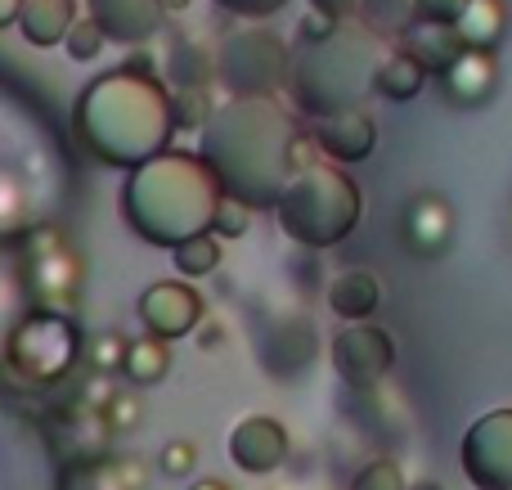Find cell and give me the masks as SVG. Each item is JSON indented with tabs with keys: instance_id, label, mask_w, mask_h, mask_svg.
Segmentation results:
<instances>
[{
	"instance_id": "cell-4",
	"label": "cell",
	"mask_w": 512,
	"mask_h": 490,
	"mask_svg": "<svg viewBox=\"0 0 512 490\" xmlns=\"http://www.w3.org/2000/svg\"><path fill=\"white\" fill-rule=\"evenodd\" d=\"M140 225L153 239H194L203 225H212L216 203H221V185L212 171H203L189 158H167L140 180Z\"/></svg>"
},
{
	"instance_id": "cell-6",
	"label": "cell",
	"mask_w": 512,
	"mask_h": 490,
	"mask_svg": "<svg viewBox=\"0 0 512 490\" xmlns=\"http://www.w3.org/2000/svg\"><path fill=\"white\" fill-rule=\"evenodd\" d=\"M463 477L477 490H512V410H490L463 432Z\"/></svg>"
},
{
	"instance_id": "cell-21",
	"label": "cell",
	"mask_w": 512,
	"mask_h": 490,
	"mask_svg": "<svg viewBox=\"0 0 512 490\" xmlns=\"http://www.w3.org/2000/svg\"><path fill=\"white\" fill-rule=\"evenodd\" d=\"M468 0H418V18L423 23H454Z\"/></svg>"
},
{
	"instance_id": "cell-16",
	"label": "cell",
	"mask_w": 512,
	"mask_h": 490,
	"mask_svg": "<svg viewBox=\"0 0 512 490\" xmlns=\"http://www.w3.org/2000/svg\"><path fill=\"white\" fill-rule=\"evenodd\" d=\"M423 86H427V72L418 68L405 50H387V59L378 63V77H373V90H378L382 99H391V104H405V99H414Z\"/></svg>"
},
{
	"instance_id": "cell-13",
	"label": "cell",
	"mask_w": 512,
	"mask_h": 490,
	"mask_svg": "<svg viewBox=\"0 0 512 490\" xmlns=\"http://www.w3.org/2000/svg\"><path fill=\"white\" fill-rule=\"evenodd\" d=\"M328 306H333L337 320L346 324H369L373 311L382 306V284L369 270H346L328 284Z\"/></svg>"
},
{
	"instance_id": "cell-10",
	"label": "cell",
	"mask_w": 512,
	"mask_h": 490,
	"mask_svg": "<svg viewBox=\"0 0 512 490\" xmlns=\"http://www.w3.org/2000/svg\"><path fill=\"white\" fill-rule=\"evenodd\" d=\"M230 450L239 459V468H248V473H274L288 459V432L274 419H248L234 428Z\"/></svg>"
},
{
	"instance_id": "cell-17",
	"label": "cell",
	"mask_w": 512,
	"mask_h": 490,
	"mask_svg": "<svg viewBox=\"0 0 512 490\" xmlns=\"http://www.w3.org/2000/svg\"><path fill=\"white\" fill-rule=\"evenodd\" d=\"M194 320H198V297L189 288L167 284L158 293H149V324L158 333H185Z\"/></svg>"
},
{
	"instance_id": "cell-24",
	"label": "cell",
	"mask_w": 512,
	"mask_h": 490,
	"mask_svg": "<svg viewBox=\"0 0 512 490\" xmlns=\"http://www.w3.org/2000/svg\"><path fill=\"white\" fill-rule=\"evenodd\" d=\"M189 455H194L189 446H171V459H167V464H171V468H185V464H189Z\"/></svg>"
},
{
	"instance_id": "cell-7",
	"label": "cell",
	"mask_w": 512,
	"mask_h": 490,
	"mask_svg": "<svg viewBox=\"0 0 512 490\" xmlns=\"http://www.w3.org/2000/svg\"><path fill=\"white\" fill-rule=\"evenodd\" d=\"M396 365V342L378 324H346L333 338V369L346 387H378Z\"/></svg>"
},
{
	"instance_id": "cell-15",
	"label": "cell",
	"mask_w": 512,
	"mask_h": 490,
	"mask_svg": "<svg viewBox=\"0 0 512 490\" xmlns=\"http://www.w3.org/2000/svg\"><path fill=\"white\" fill-rule=\"evenodd\" d=\"M355 23L364 32H373L378 41H400L418 23V0H360L355 5Z\"/></svg>"
},
{
	"instance_id": "cell-25",
	"label": "cell",
	"mask_w": 512,
	"mask_h": 490,
	"mask_svg": "<svg viewBox=\"0 0 512 490\" xmlns=\"http://www.w3.org/2000/svg\"><path fill=\"white\" fill-rule=\"evenodd\" d=\"M194 490H225V486H221V482H198Z\"/></svg>"
},
{
	"instance_id": "cell-3",
	"label": "cell",
	"mask_w": 512,
	"mask_h": 490,
	"mask_svg": "<svg viewBox=\"0 0 512 490\" xmlns=\"http://www.w3.org/2000/svg\"><path fill=\"white\" fill-rule=\"evenodd\" d=\"M274 212H279L288 239L306 243V248H337L360 225L364 198L360 185L337 162H310V167L292 171Z\"/></svg>"
},
{
	"instance_id": "cell-12",
	"label": "cell",
	"mask_w": 512,
	"mask_h": 490,
	"mask_svg": "<svg viewBox=\"0 0 512 490\" xmlns=\"http://www.w3.org/2000/svg\"><path fill=\"white\" fill-rule=\"evenodd\" d=\"M400 50H405L427 77H441L463 54V41H459V32H454V23H423V18H418V23L400 36Z\"/></svg>"
},
{
	"instance_id": "cell-23",
	"label": "cell",
	"mask_w": 512,
	"mask_h": 490,
	"mask_svg": "<svg viewBox=\"0 0 512 490\" xmlns=\"http://www.w3.org/2000/svg\"><path fill=\"white\" fill-rule=\"evenodd\" d=\"M355 5H360V0H310V9H315L319 18H333V23H351Z\"/></svg>"
},
{
	"instance_id": "cell-19",
	"label": "cell",
	"mask_w": 512,
	"mask_h": 490,
	"mask_svg": "<svg viewBox=\"0 0 512 490\" xmlns=\"http://www.w3.org/2000/svg\"><path fill=\"white\" fill-rule=\"evenodd\" d=\"M216 243L207 239V234H194V239L180 243V270H189V275H207V270L216 266Z\"/></svg>"
},
{
	"instance_id": "cell-1",
	"label": "cell",
	"mask_w": 512,
	"mask_h": 490,
	"mask_svg": "<svg viewBox=\"0 0 512 490\" xmlns=\"http://www.w3.org/2000/svg\"><path fill=\"white\" fill-rule=\"evenodd\" d=\"M212 180L248 207H274L292 171L310 167V144L274 99H234L207 131Z\"/></svg>"
},
{
	"instance_id": "cell-14",
	"label": "cell",
	"mask_w": 512,
	"mask_h": 490,
	"mask_svg": "<svg viewBox=\"0 0 512 490\" xmlns=\"http://www.w3.org/2000/svg\"><path fill=\"white\" fill-rule=\"evenodd\" d=\"M508 27V5L504 0H468L463 14L454 18V32H459L463 50H495L499 36Z\"/></svg>"
},
{
	"instance_id": "cell-2",
	"label": "cell",
	"mask_w": 512,
	"mask_h": 490,
	"mask_svg": "<svg viewBox=\"0 0 512 490\" xmlns=\"http://www.w3.org/2000/svg\"><path fill=\"white\" fill-rule=\"evenodd\" d=\"M382 59H387V45L351 18L315 41L301 36L297 50H288V90L301 113L324 122L346 108H364Z\"/></svg>"
},
{
	"instance_id": "cell-5",
	"label": "cell",
	"mask_w": 512,
	"mask_h": 490,
	"mask_svg": "<svg viewBox=\"0 0 512 490\" xmlns=\"http://www.w3.org/2000/svg\"><path fill=\"white\" fill-rule=\"evenodd\" d=\"M221 72L239 99H270L279 86H288V45L265 27H248L225 41Z\"/></svg>"
},
{
	"instance_id": "cell-11",
	"label": "cell",
	"mask_w": 512,
	"mask_h": 490,
	"mask_svg": "<svg viewBox=\"0 0 512 490\" xmlns=\"http://www.w3.org/2000/svg\"><path fill=\"white\" fill-rule=\"evenodd\" d=\"M450 234H454V212L441 194H423L409 203L405 212V243L423 257H436V252L450 248Z\"/></svg>"
},
{
	"instance_id": "cell-18",
	"label": "cell",
	"mask_w": 512,
	"mask_h": 490,
	"mask_svg": "<svg viewBox=\"0 0 512 490\" xmlns=\"http://www.w3.org/2000/svg\"><path fill=\"white\" fill-rule=\"evenodd\" d=\"M351 490H409V482L396 459H373V464H364L360 473H355Z\"/></svg>"
},
{
	"instance_id": "cell-22",
	"label": "cell",
	"mask_w": 512,
	"mask_h": 490,
	"mask_svg": "<svg viewBox=\"0 0 512 490\" xmlns=\"http://www.w3.org/2000/svg\"><path fill=\"white\" fill-rule=\"evenodd\" d=\"M216 5L239 14V18H265V14H279L288 0H216Z\"/></svg>"
},
{
	"instance_id": "cell-8",
	"label": "cell",
	"mask_w": 512,
	"mask_h": 490,
	"mask_svg": "<svg viewBox=\"0 0 512 490\" xmlns=\"http://www.w3.org/2000/svg\"><path fill=\"white\" fill-rule=\"evenodd\" d=\"M315 144L328 162H360L378 144V122L364 108H346V113H333L315 126Z\"/></svg>"
},
{
	"instance_id": "cell-20",
	"label": "cell",
	"mask_w": 512,
	"mask_h": 490,
	"mask_svg": "<svg viewBox=\"0 0 512 490\" xmlns=\"http://www.w3.org/2000/svg\"><path fill=\"white\" fill-rule=\"evenodd\" d=\"M248 212H252V207L239 203V198H221V203H216V216H212V221H216V230L234 239V234L248 230Z\"/></svg>"
},
{
	"instance_id": "cell-26",
	"label": "cell",
	"mask_w": 512,
	"mask_h": 490,
	"mask_svg": "<svg viewBox=\"0 0 512 490\" xmlns=\"http://www.w3.org/2000/svg\"><path fill=\"white\" fill-rule=\"evenodd\" d=\"M409 490H441L436 482H418V486H409Z\"/></svg>"
},
{
	"instance_id": "cell-9",
	"label": "cell",
	"mask_w": 512,
	"mask_h": 490,
	"mask_svg": "<svg viewBox=\"0 0 512 490\" xmlns=\"http://www.w3.org/2000/svg\"><path fill=\"white\" fill-rule=\"evenodd\" d=\"M441 95L459 108H477L495 95L499 86V63H495V50H463L450 68L441 72Z\"/></svg>"
}]
</instances>
